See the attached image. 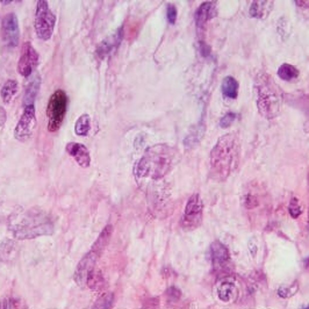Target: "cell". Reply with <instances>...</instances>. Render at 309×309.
<instances>
[{"label": "cell", "mask_w": 309, "mask_h": 309, "mask_svg": "<svg viewBox=\"0 0 309 309\" xmlns=\"http://www.w3.org/2000/svg\"><path fill=\"white\" fill-rule=\"evenodd\" d=\"M166 16H168V22H170L171 24H174L176 22V20H177V8H176L174 5L168 6Z\"/></svg>", "instance_id": "cell-28"}, {"label": "cell", "mask_w": 309, "mask_h": 309, "mask_svg": "<svg viewBox=\"0 0 309 309\" xmlns=\"http://www.w3.org/2000/svg\"><path fill=\"white\" fill-rule=\"evenodd\" d=\"M38 52L35 50L30 42H24L21 48V55L19 63H18V71L21 76L28 78L32 76L34 70L38 66Z\"/></svg>", "instance_id": "cell-9"}, {"label": "cell", "mask_w": 309, "mask_h": 309, "mask_svg": "<svg viewBox=\"0 0 309 309\" xmlns=\"http://www.w3.org/2000/svg\"><path fill=\"white\" fill-rule=\"evenodd\" d=\"M218 298H220L222 301H224V302H230V301H234L236 299L237 290L232 282L224 280V282H222L221 285L218 286Z\"/></svg>", "instance_id": "cell-18"}, {"label": "cell", "mask_w": 309, "mask_h": 309, "mask_svg": "<svg viewBox=\"0 0 309 309\" xmlns=\"http://www.w3.org/2000/svg\"><path fill=\"white\" fill-rule=\"evenodd\" d=\"M168 296L170 298V300L176 301L179 299V296H180V290L176 288V287H170V288L168 290Z\"/></svg>", "instance_id": "cell-30"}, {"label": "cell", "mask_w": 309, "mask_h": 309, "mask_svg": "<svg viewBox=\"0 0 309 309\" xmlns=\"http://www.w3.org/2000/svg\"><path fill=\"white\" fill-rule=\"evenodd\" d=\"M176 150L166 144H157L146 150L135 166L136 177L158 180L168 174L174 163Z\"/></svg>", "instance_id": "cell-2"}, {"label": "cell", "mask_w": 309, "mask_h": 309, "mask_svg": "<svg viewBox=\"0 0 309 309\" xmlns=\"http://www.w3.org/2000/svg\"><path fill=\"white\" fill-rule=\"evenodd\" d=\"M6 118H7L6 110H4L2 106H0V127H2V126H4V124H5Z\"/></svg>", "instance_id": "cell-32"}, {"label": "cell", "mask_w": 309, "mask_h": 309, "mask_svg": "<svg viewBox=\"0 0 309 309\" xmlns=\"http://www.w3.org/2000/svg\"><path fill=\"white\" fill-rule=\"evenodd\" d=\"M66 152L74 158L77 164L82 168H88L91 164V156L88 149L84 144L76 142H69L66 144Z\"/></svg>", "instance_id": "cell-13"}, {"label": "cell", "mask_w": 309, "mask_h": 309, "mask_svg": "<svg viewBox=\"0 0 309 309\" xmlns=\"http://www.w3.org/2000/svg\"><path fill=\"white\" fill-rule=\"evenodd\" d=\"M2 38L8 48L16 46L20 38L19 20L14 13H8L2 18Z\"/></svg>", "instance_id": "cell-10"}, {"label": "cell", "mask_w": 309, "mask_h": 309, "mask_svg": "<svg viewBox=\"0 0 309 309\" xmlns=\"http://www.w3.org/2000/svg\"><path fill=\"white\" fill-rule=\"evenodd\" d=\"M299 70L294 66H290V64H282L278 69V76L286 82L296 79L299 77Z\"/></svg>", "instance_id": "cell-23"}, {"label": "cell", "mask_w": 309, "mask_h": 309, "mask_svg": "<svg viewBox=\"0 0 309 309\" xmlns=\"http://www.w3.org/2000/svg\"><path fill=\"white\" fill-rule=\"evenodd\" d=\"M244 206L246 208H254L258 206V200L257 198L252 196V194H246V196H244Z\"/></svg>", "instance_id": "cell-27"}, {"label": "cell", "mask_w": 309, "mask_h": 309, "mask_svg": "<svg viewBox=\"0 0 309 309\" xmlns=\"http://www.w3.org/2000/svg\"><path fill=\"white\" fill-rule=\"evenodd\" d=\"M10 230L19 240H30L54 232L52 222L46 213L38 210H30L10 218Z\"/></svg>", "instance_id": "cell-4"}, {"label": "cell", "mask_w": 309, "mask_h": 309, "mask_svg": "<svg viewBox=\"0 0 309 309\" xmlns=\"http://www.w3.org/2000/svg\"><path fill=\"white\" fill-rule=\"evenodd\" d=\"M91 130V116L88 114H82L78 118L74 124V132L78 136H88Z\"/></svg>", "instance_id": "cell-22"}, {"label": "cell", "mask_w": 309, "mask_h": 309, "mask_svg": "<svg viewBox=\"0 0 309 309\" xmlns=\"http://www.w3.org/2000/svg\"><path fill=\"white\" fill-rule=\"evenodd\" d=\"M273 8L272 2H254L250 6V16L258 19H265Z\"/></svg>", "instance_id": "cell-16"}, {"label": "cell", "mask_w": 309, "mask_h": 309, "mask_svg": "<svg viewBox=\"0 0 309 309\" xmlns=\"http://www.w3.org/2000/svg\"><path fill=\"white\" fill-rule=\"evenodd\" d=\"M99 257H100V254L94 252L93 250H90L82 258L76 268V272H74V282H77L78 286L82 287L86 285L88 276L90 273L96 268V263Z\"/></svg>", "instance_id": "cell-11"}, {"label": "cell", "mask_w": 309, "mask_h": 309, "mask_svg": "<svg viewBox=\"0 0 309 309\" xmlns=\"http://www.w3.org/2000/svg\"><path fill=\"white\" fill-rule=\"evenodd\" d=\"M86 285H88L90 288L93 290H102L104 287L106 286V284H105V280H104L102 272L94 268V270L88 274V280H86Z\"/></svg>", "instance_id": "cell-21"}, {"label": "cell", "mask_w": 309, "mask_h": 309, "mask_svg": "<svg viewBox=\"0 0 309 309\" xmlns=\"http://www.w3.org/2000/svg\"><path fill=\"white\" fill-rule=\"evenodd\" d=\"M235 118H236V116H235V114H232V113L227 114V116L221 118L220 126H221L222 128H227V127H229V126H230V124H232V121L235 120Z\"/></svg>", "instance_id": "cell-29"}, {"label": "cell", "mask_w": 309, "mask_h": 309, "mask_svg": "<svg viewBox=\"0 0 309 309\" xmlns=\"http://www.w3.org/2000/svg\"><path fill=\"white\" fill-rule=\"evenodd\" d=\"M18 88H19V85H18V82L14 80V79H8V80L4 84L2 88V99L4 104H6V105L10 104L14 96L16 94Z\"/></svg>", "instance_id": "cell-20"}, {"label": "cell", "mask_w": 309, "mask_h": 309, "mask_svg": "<svg viewBox=\"0 0 309 309\" xmlns=\"http://www.w3.org/2000/svg\"><path fill=\"white\" fill-rule=\"evenodd\" d=\"M222 93L224 96L230 99H236L238 96V82L234 77H226L222 82Z\"/></svg>", "instance_id": "cell-19"}, {"label": "cell", "mask_w": 309, "mask_h": 309, "mask_svg": "<svg viewBox=\"0 0 309 309\" xmlns=\"http://www.w3.org/2000/svg\"><path fill=\"white\" fill-rule=\"evenodd\" d=\"M38 86H40L38 77L33 79V80L30 82V85H28V88L26 90V94H24V106L34 104V99L38 91Z\"/></svg>", "instance_id": "cell-24"}, {"label": "cell", "mask_w": 309, "mask_h": 309, "mask_svg": "<svg viewBox=\"0 0 309 309\" xmlns=\"http://www.w3.org/2000/svg\"><path fill=\"white\" fill-rule=\"evenodd\" d=\"M112 232H113V226L107 224L106 227L102 229V232H100L99 237L96 238L94 244H93L91 250H93L94 252H96L98 254H102V251L105 250V248L107 246V244H108V242H110V236H112Z\"/></svg>", "instance_id": "cell-17"}, {"label": "cell", "mask_w": 309, "mask_h": 309, "mask_svg": "<svg viewBox=\"0 0 309 309\" xmlns=\"http://www.w3.org/2000/svg\"><path fill=\"white\" fill-rule=\"evenodd\" d=\"M38 126L36 113H35L34 104L24 106L22 116L18 122L16 129H14V138L18 141L24 142L33 136L35 129Z\"/></svg>", "instance_id": "cell-7"}, {"label": "cell", "mask_w": 309, "mask_h": 309, "mask_svg": "<svg viewBox=\"0 0 309 309\" xmlns=\"http://www.w3.org/2000/svg\"><path fill=\"white\" fill-rule=\"evenodd\" d=\"M257 108L262 116L273 118L279 116L282 106V92L270 74H257L254 84Z\"/></svg>", "instance_id": "cell-3"}, {"label": "cell", "mask_w": 309, "mask_h": 309, "mask_svg": "<svg viewBox=\"0 0 309 309\" xmlns=\"http://www.w3.org/2000/svg\"><path fill=\"white\" fill-rule=\"evenodd\" d=\"M218 8H216V2H207L201 4L199 8L196 12V24L199 27L204 26L208 20L213 19L214 16H216Z\"/></svg>", "instance_id": "cell-15"}, {"label": "cell", "mask_w": 309, "mask_h": 309, "mask_svg": "<svg viewBox=\"0 0 309 309\" xmlns=\"http://www.w3.org/2000/svg\"><path fill=\"white\" fill-rule=\"evenodd\" d=\"M290 292H292V288H290V287H288V286H282V287H280V288L278 290L279 296H282V298H288V296H290L293 294V293H290Z\"/></svg>", "instance_id": "cell-31"}, {"label": "cell", "mask_w": 309, "mask_h": 309, "mask_svg": "<svg viewBox=\"0 0 309 309\" xmlns=\"http://www.w3.org/2000/svg\"><path fill=\"white\" fill-rule=\"evenodd\" d=\"M202 200L199 194H193L186 204L184 215H182V226L188 230H192L199 227L202 222Z\"/></svg>", "instance_id": "cell-8"}, {"label": "cell", "mask_w": 309, "mask_h": 309, "mask_svg": "<svg viewBox=\"0 0 309 309\" xmlns=\"http://www.w3.org/2000/svg\"><path fill=\"white\" fill-rule=\"evenodd\" d=\"M56 24V16L49 8L48 2L44 0H38L35 13V33L42 41H48L54 33Z\"/></svg>", "instance_id": "cell-6"}, {"label": "cell", "mask_w": 309, "mask_h": 309, "mask_svg": "<svg viewBox=\"0 0 309 309\" xmlns=\"http://www.w3.org/2000/svg\"><path fill=\"white\" fill-rule=\"evenodd\" d=\"M304 309H309V306H308V307H307V308H304Z\"/></svg>", "instance_id": "cell-34"}, {"label": "cell", "mask_w": 309, "mask_h": 309, "mask_svg": "<svg viewBox=\"0 0 309 309\" xmlns=\"http://www.w3.org/2000/svg\"><path fill=\"white\" fill-rule=\"evenodd\" d=\"M288 210H290V214L292 215L294 218H296L301 213H302V208H301V204L296 198H293V199L290 200Z\"/></svg>", "instance_id": "cell-26"}, {"label": "cell", "mask_w": 309, "mask_h": 309, "mask_svg": "<svg viewBox=\"0 0 309 309\" xmlns=\"http://www.w3.org/2000/svg\"><path fill=\"white\" fill-rule=\"evenodd\" d=\"M68 96L63 90H57L50 96L46 116H48V130L55 132L60 128L66 113Z\"/></svg>", "instance_id": "cell-5"}, {"label": "cell", "mask_w": 309, "mask_h": 309, "mask_svg": "<svg viewBox=\"0 0 309 309\" xmlns=\"http://www.w3.org/2000/svg\"><path fill=\"white\" fill-rule=\"evenodd\" d=\"M122 34H124V28H118L116 33L107 36L104 41L99 43L98 48H96V55L100 60L106 58L110 55H112L113 52H116L118 44L121 43Z\"/></svg>", "instance_id": "cell-12"}, {"label": "cell", "mask_w": 309, "mask_h": 309, "mask_svg": "<svg viewBox=\"0 0 309 309\" xmlns=\"http://www.w3.org/2000/svg\"><path fill=\"white\" fill-rule=\"evenodd\" d=\"M114 304V294L105 293L96 300L92 309H110Z\"/></svg>", "instance_id": "cell-25"}, {"label": "cell", "mask_w": 309, "mask_h": 309, "mask_svg": "<svg viewBox=\"0 0 309 309\" xmlns=\"http://www.w3.org/2000/svg\"><path fill=\"white\" fill-rule=\"evenodd\" d=\"M212 251V260H213V264L215 265V268H218V270H224L227 266L229 263V251L227 248H226L224 244L221 242H214L212 244L210 248Z\"/></svg>", "instance_id": "cell-14"}, {"label": "cell", "mask_w": 309, "mask_h": 309, "mask_svg": "<svg viewBox=\"0 0 309 309\" xmlns=\"http://www.w3.org/2000/svg\"><path fill=\"white\" fill-rule=\"evenodd\" d=\"M308 222H309V210H308Z\"/></svg>", "instance_id": "cell-33"}, {"label": "cell", "mask_w": 309, "mask_h": 309, "mask_svg": "<svg viewBox=\"0 0 309 309\" xmlns=\"http://www.w3.org/2000/svg\"><path fill=\"white\" fill-rule=\"evenodd\" d=\"M240 146L235 134H226L210 152V177L216 182H224L235 170L240 162Z\"/></svg>", "instance_id": "cell-1"}]
</instances>
